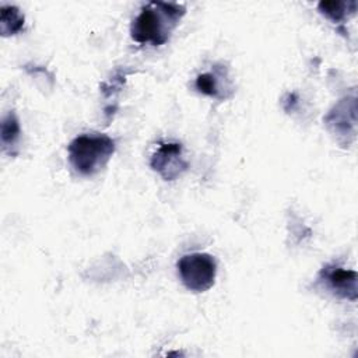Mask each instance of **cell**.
Segmentation results:
<instances>
[{"instance_id": "1", "label": "cell", "mask_w": 358, "mask_h": 358, "mask_svg": "<svg viewBox=\"0 0 358 358\" xmlns=\"http://www.w3.org/2000/svg\"><path fill=\"white\" fill-rule=\"evenodd\" d=\"M185 13V6L178 3L150 1L141 8L130 27L131 39L141 45L161 46L168 42Z\"/></svg>"}, {"instance_id": "2", "label": "cell", "mask_w": 358, "mask_h": 358, "mask_svg": "<svg viewBox=\"0 0 358 358\" xmlns=\"http://www.w3.org/2000/svg\"><path fill=\"white\" fill-rule=\"evenodd\" d=\"M115 148V140L106 134H81L67 147L69 161L80 175L92 176L109 162Z\"/></svg>"}, {"instance_id": "3", "label": "cell", "mask_w": 358, "mask_h": 358, "mask_svg": "<svg viewBox=\"0 0 358 358\" xmlns=\"http://www.w3.org/2000/svg\"><path fill=\"white\" fill-rule=\"evenodd\" d=\"M178 274L183 285L193 292H204L214 285L217 262L208 253H189L178 260Z\"/></svg>"}, {"instance_id": "4", "label": "cell", "mask_w": 358, "mask_h": 358, "mask_svg": "<svg viewBox=\"0 0 358 358\" xmlns=\"http://www.w3.org/2000/svg\"><path fill=\"white\" fill-rule=\"evenodd\" d=\"M150 165L165 180H175L187 169V162L182 158V144H161L151 157Z\"/></svg>"}, {"instance_id": "5", "label": "cell", "mask_w": 358, "mask_h": 358, "mask_svg": "<svg viewBox=\"0 0 358 358\" xmlns=\"http://www.w3.org/2000/svg\"><path fill=\"white\" fill-rule=\"evenodd\" d=\"M329 288L341 298L357 299V273L341 267H326L322 271Z\"/></svg>"}, {"instance_id": "6", "label": "cell", "mask_w": 358, "mask_h": 358, "mask_svg": "<svg viewBox=\"0 0 358 358\" xmlns=\"http://www.w3.org/2000/svg\"><path fill=\"white\" fill-rule=\"evenodd\" d=\"M317 8L324 17H327L333 22H341L350 14L355 13L357 1H320L317 4Z\"/></svg>"}, {"instance_id": "7", "label": "cell", "mask_w": 358, "mask_h": 358, "mask_svg": "<svg viewBox=\"0 0 358 358\" xmlns=\"http://www.w3.org/2000/svg\"><path fill=\"white\" fill-rule=\"evenodd\" d=\"M24 15L17 7L3 6L0 14V31L3 36L14 35L22 29Z\"/></svg>"}, {"instance_id": "8", "label": "cell", "mask_w": 358, "mask_h": 358, "mask_svg": "<svg viewBox=\"0 0 358 358\" xmlns=\"http://www.w3.org/2000/svg\"><path fill=\"white\" fill-rule=\"evenodd\" d=\"M20 124L17 117L13 113H8L1 120V144L3 148L7 150V147H13L18 137H20Z\"/></svg>"}, {"instance_id": "9", "label": "cell", "mask_w": 358, "mask_h": 358, "mask_svg": "<svg viewBox=\"0 0 358 358\" xmlns=\"http://www.w3.org/2000/svg\"><path fill=\"white\" fill-rule=\"evenodd\" d=\"M196 88L210 96H218V85H217V77L213 73H204L200 74L196 80Z\"/></svg>"}]
</instances>
